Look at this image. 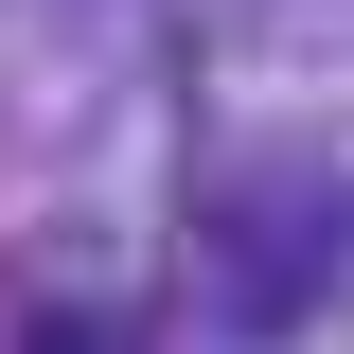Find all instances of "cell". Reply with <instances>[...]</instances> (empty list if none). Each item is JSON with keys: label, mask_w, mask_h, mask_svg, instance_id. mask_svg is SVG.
<instances>
[{"label": "cell", "mask_w": 354, "mask_h": 354, "mask_svg": "<svg viewBox=\"0 0 354 354\" xmlns=\"http://www.w3.org/2000/svg\"><path fill=\"white\" fill-rule=\"evenodd\" d=\"M18 354H88V319H36V337H18Z\"/></svg>", "instance_id": "obj_1"}]
</instances>
